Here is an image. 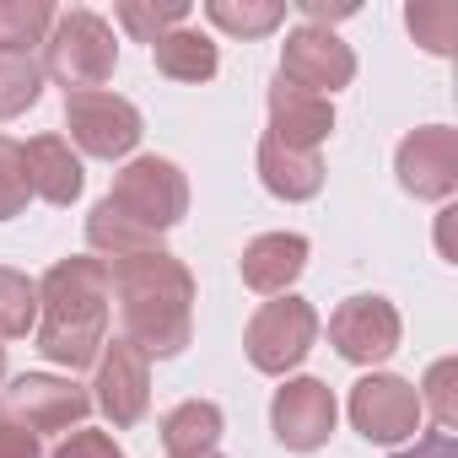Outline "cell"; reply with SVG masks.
<instances>
[{
    "label": "cell",
    "mask_w": 458,
    "mask_h": 458,
    "mask_svg": "<svg viewBox=\"0 0 458 458\" xmlns=\"http://www.w3.org/2000/svg\"><path fill=\"white\" fill-rule=\"evenodd\" d=\"M351 76H356V55L329 28L286 33V44H281V81H292V87H302L313 98H329V92L351 87Z\"/></svg>",
    "instance_id": "ba28073f"
},
{
    "label": "cell",
    "mask_w": 458,
    "mask_h": 458,
    "mask_svg": "<svg viewBox=\"0 0 458 458\" xmlns=\"http://www.w3.org/2000/svg\"><path fill=\"white\" fill-rule=\"evenodd\" d=\"M151 60H157V71L162 76H173V81H210L216 76V44L199 33V28H173L167 38H157L151 44Z\"/></svg>",
    "instance_id": "d6986e66"
},
{
    "label": "cell",
    "mask_w": 458,
    "mask_h": 458,
    "mask_svg": "<svg viewBox=\"0 0 458 458\" xmlns=\"http://www.w3.org/2000/svg\"><path fill=\"white\" fill-rule=\"evenodd\" d=\"M6 404L12 415L28 426V431H71L76 420H87L92 410V394L71 377H49V372H22L12 388H6Z\"/></svg>",
    "instance_id": "7c38bea8"
},
{
    "label": "cell",
    "mask_w": 458,
    "mask_h": 458,
    "mask_svg": "<svg viewBox=\"0 0 458 458\" xmlns=\"http://www.w3.org/2000/svg\"><path fill=\"white\" fill-rule=\"evenodd\" d=\"M0 458H44L38 431H28V426L12 415V404H6V399H0Z\"/></svg>",
    "instance_id": "83f0119b"
},
{
    "label": "cell",
    "mask_w": 458,
    "mask_h": 458,
    "mask_svg": "<svg viewBox=\"0 0 458 458\" xmlns=\"http://www.w3.org/2000/svg\"><path fill=\"white\" fill-rule=\"evenodd\" d=\"M108 292L119 297L124 340L146 361L151 356H178L189 345V335H194V281L167 249L108 259Z\"/></svg>",
    "instance_id": "6da1fadb"
},
{
    "label": "cell",
    "mask_w": 458,
    "mask_h": 458,
    "mask_svg": "<svg viewBox=\"0 0 458 458\" xmlns=\"http://www.w3.org/2000/svg\"><path fill=\"white\" fill-rule=\"evenodd\" d=\"M33 324H38V281L0 265V335L22 340Z\"/></svg>",
    "instance_id": "d4e9b609"
},
{
    "label": "cell",
    "mask_w": 458,
    "mask_h": 458,
    "mask_svg": "<svg viewBox=\"0 0 458 458\" xmlns=\"http://www.w3.org/2000/svg\"><path fill=\"white\" fill-rule=\"evenodd\" d=\"M394 173L404 183V194L415 199H447L458 189V130L447 124H426L410 130L394 151Z\"/></svg>",
    "instance_id": "9c48e42d"
},
{
    "label": "cell",
    "mask_w": 458,
    "mask_h": 458,
    "mask_svg": "<svg viewBox=\"0 0 458 458\" xmlns=\"http://www.w3.org/2000/svg\"><path fill=\"white\" fill-rule=\"evenodd\" d=\"M44 92V65L33 55H17V49H0V119H17L38 103Z\"/></svg>",
    "instance_id": "7402d4cb"
},
{
    "label": "cell",
    "mask_w": 458,
    "mask_h": 458,
    "mask_svg": "<svg viewBox=\"0 0 458 458\" xmlns=\"http://www.w3.org/2000/svg\"><path fill=\"white\" fill-rule=\"evenodd\" d=\"M22 162H28V189L38 194V199H49V205H71L76 194H81V157L71 151V140H60V135H38V140H28L22 146Z\"/></svg>",
    "instance_id": "2e32d148"
},
{
    "label": "cell",
    "mask_w": 458,
    "mask_h": 458,
    "mask_svg": "<svg viewBox=\"0 0 458 458\" xmlns=\"http://www.w3.org/2000/svg\"><path fill=\"white\" fill-rule=\"evenodd\" d=\"M420 404H431V415H437L442 431L458 426V361H453V356H442V361L426 372V394H420Z\"/></svg>",
    "instance_id": "4316f807"
},
{
    "label": "cell",
    "mask_w": 458,
    "mask_h": 458,
    "mask_svg": "<svg viewBox=\"0 0 458 458\" xmlns=\"http://www.w3.org/2000/svg\"><path fill=\"white\" fill-rule=\"evenodd\" d=\"M313 340H318V313L302 302V297H276V302H265L254 318H249V335H243V351H249V361L259 367V372H292L308 351H313Z\"/></svg>",
    "instance_id": "5b68a950"
},
{
    "label": "cell",
    "mask_w": 458,
    "mask_h": 458,
    "mask_svg": "<svg viewBox=\"0 0 458 458\" xmlns=\"http://www.w3.org/2000/svg\"><path fill=\"white\" fill-rule=\"evenodd\" d=\"M55 17H60V12L49 6V0H0V49L28 55L33 44L49 38Z\"/></svg>",
    "instance_id": "44dd1931"
},
{
    "label": "cell",
    "mask_w": 458,
    "mask_h": 458,
    "mask_svg": "<svg viewBox=\"0 0 458 458\" xmlns=\"http://www.w3.org/2000/svg\"><path fill=\"white\" fill-rule=\"evenodd\" d=\"M65 124H71V140L87 151V157H130L140 146V114L130 98H114V92H65Z\"/></svg>",
    "instance_id": "8992f818"
},
{
    "label": "cell",
    "mask_w": 458,
    "mask_h": 458,
    "mask_svg": "<svg viewBox=\"0 0 458 458\" xmlns=\"http://www.w3.org/2000/svg\"><path fill=\"white\" fill-rule=\"evenodd\" d=\"M55 458H124V453L114 447L108 431H71V437L55 447Z\"/></svg>",
    "instance_id": "f1b7e54d"
},
{
    "label": "cell",
    "mask_w": 458,
    "mask_h": 458,
    "mask_svg": "<svg viewBox=\"0 0 458 458\" xmlns=\"http://www.w3.org/2000/svg\"><path fill=\"white\" fill-rule=\"evenodd\" d=\"M119 65V44H114V28L76 6V12H60L49 38H44V71L65 87V92H98Z\"/></svg>",
    "instance_id": "277c9868"
},
{
    "label": "cell",
    "mask_w": 458,
    "mask_h": 458,
    "mask_svg": "<svg viewBox=\"0 0 458 458\" xmlns=\"http://www.w3.org/2000/svg\"><path fill=\"white\" fill-rule=\"evenodd\" d=\"M335 130V108L329 98H313L292 81H276L270 87V135L292 151H318Z\"/></svg>",
    "instance_id": "5bb4252c"
},
{
    "label": "cell",
    "mask_w": 458,
    "mask_h": 458,
    "mask_svg": "<svg viewBox=\"0 0 458 458\" xmlns=\"http://www.w3.org/2000/svg\"><path fill=\"white\" fill-rule=\"evenodd\" d=\"M335 415H340V410H335V394H329V383H318V377H292V383H281L276 399H270V431H276V442L292 447V453L324 447L329 431H335Z\"/></svg>",
    "instance_id": "30bf717a"
},
{
    "label": "cell",
    "mask_w": 458,
    "mask_h": 458,
    "mask_svg": "<svg viewBox=\"0 0 458 458\" xmlns=\"http://www.w3.org/2000/svg\"><path fill=\"white\" fill-rule=\"evenodd\" d=\"M308 270V238L297 233H265L243 249V286L265 297H286V286Z\"/></svg>",
    "instance_id": "9a60e30c"
},
{
    "label": "cell",
    "mask_w": 458,
    "mask_h": 458,
    "mask_svg": "<svg viewBox=\"0 0 458 458\" xmlns=\"http://www.w3.org/2000/svg\"><path fill=\"white\" fill-rule=\"evenodd\" d=\"M420 415H426L420 388H410V383L394 377V372H372V377H361V383L351 388V420H356V431H361L367 442L394 447V442L415 437Z\"/></svg>",
    "instance_id": "52a82bcc"
},
{
    "label": "cell",
    "mask_w": 458,
    "mask_h": 458,
    "mask_svg": "<svg viewBox=\"0 0 458 458\" xmlns=\"http://www.w3.org/2000/svg\"><path fill=\"white\" fill-rule=\"evenodd\" d=\"M114 17H119L140 44H157V38H167L173 28L189 22V6H183V0H119Z\"/></svg>",
    "instance_id": "cb8c5ba5"
},
{
    "label": "cell",
    "mask_w": 458,
    "mask_h": 458,
    "mask_svg": "<svg viewBox=\"0 0 458 458\" xmlns=\"http://www.w3.org/2000/svg\"><path fill=\"white\" fill-rule=\"evenodd\" d=\"M28 199H33V189H28V162H22V146L0 135V221L22 216V210H28Z\"/></svg>",
    "instance_id": "484cf974"
},
{
    "label": "cell",
    "mask_w": 458,
    "mask_h": 458,
    "mask_svg": "<svg viewBox=\"0 0 458 458\" xmlns=\"http://www.w3.org/2000/svg\"><path fill=\"white\" fill-rule=\"evenodd\" d=\"M92 404L114 420V426H135L146 415V399H151V372H146V356L130 345V340H114L103 345L98 356V383H92Z\"/></svg>",
    "instance_id": "4fadbf2b"
},
{
    "label": "cell",
    "mask_w": 458,
    "mask_h": 458,
    "mask_svg": "<svg viewBox=\"0 0 458 458\" xmlns=\"http://www.w3.org/2000/svg\"><path fill=\"white\" fill-rule=\"evenodd\" d=\"M329 340L345 361L356 367H377L399 351V313L388 297H351L335 308L329 318Z\"/></svg>",
    "instance_id": "8fae6325"
},
{
    "label": "cell",
    "mask_w": 458,
    "mask_h": 458,
    "mask_svg": "<svg viewBox=\"0 0 458 458\" xmlns=\"http://www.w3.org/2000/svg\"><path fill=\"white\" fill-rule=\"evenodd\" d=\"M404 28L431 55H453L458 49V6L453 0H415V6H404Z\"/></svg>",
    "instance_id": "603a6c76"
},
{
    "label": "cell",
    "mask_w": 458,
    "mask_h": 458,
    "mask_svg": "<svg viewBox=\"0 0 458 458\" xmlns=\"http://www.w3.org/2000/svg\"><path fill=\"white\" fill-rule=\"evenodd\" d=\"M205 458H216V453H205Z\"/></svg>",
    "instance_id": "d6a6232c"
},
{
    "label": "cell",
    "mask_w": 458,
    "mask_h": 458,
    "mask_svg": "<svg viewBox=\"0 0 458 458\" xmlns=\"http://www.w3.org/2000/svg\"><path fill=\"white\" fill-rule=\"evenodd\" d=\"M205 17L221 28V33H238V38H265L286 22V6L281 0H210Z\"/></svg>",
    "instance_id": "ffe728a7"
},
{
    "label": "cell",
    "mask_w": 458,
    "mask_h": 458,
    "mask_svg": "<svg viewBox=\"0 0 458 458\" xmlns=\"http://www.w3.org/2000/svg\"><path fill=\"white\" fill-rule=\"evenodd\" d=\"M0 372H6V345H0Z\"/></svg>",
    "instance_id": "1f68e13d"
},
{
    "label": "cell",
    "mask_w": 458,
    "mask_h": 458,
    "mask_svg": "<svg viewBox=\"0 0 458 458\" xmlns=\"http://www.w3.org/2000/svg\"><path fill=\"white\" fill-rule=\"evenodd\" d=\"M108 297L103 259H60L38 281V351L71 372L92 367L108 345Z\"/></svg>",
    "instance_id": "7a4b0ae2"
},
{
    "label": "cell",
    "mask_w": 458,
    "mask_h": 458,
    "mask_svg": "<svg viewBox=\"0 0 458 458\" xmlns=\"http://www.w3.org/2000/svg\"><path fill=\"white\" fill-rule=\"evenodd\" d=\"M221 442V410L210 399H189L162 420V447L167 458H205Z\"/></svg>",
    "instance_id": "ac0fdd59"
},
{
    "label": "cell",
    "mask_w": 458,
    "mask_h": 458,
    "mask_svg": "<svg viewBox=\"0 0 458 458\" xmlns=\"http://www.w3.org/2000/svg\"><path fill=\"white\" fill-rule=\"evenodd\" d=\"M259 178L276 199H313L324 189V162L318 151H292L276 135L259 140Z\"/></svg>",
    "instance_id": "e0dca14e"
},
{
    "label": "cell",
    "mask_w": 458,
    "mask_h": 458,
    "mask_svg": "<svg viewBox=\"0 0 458 458\" xmlns=\"http://www.w3.org/2000/svg\"><path fill=\"white\" fill-rule=\"evenodd\" d=\"M356 12V0H302V17H308V28H329V22H340V17H351Z\"/></svg>",
    "instance_id": "4dcf8cb0"
},
{
    "label": "cell",
    "mask_w": 458,
    "mask_h": 458,
    "mask_svg": "<svg viewBox=\"0 0 458 458\" xmlns=\"http://www.w3.org/2000/svg\"><path fill=\"white\" fill-rule=\"evenodd\" d=\"M394 458H458V442H453V431H431V437H420L415 447H404Z\"/></svg>",
    "instance_id": "f546056e"
},
{
    "label": "cell",
    "mask_w": 458,
    "mask_h": 458,
    "mask_svg": "<svg viewBox=\"0 0 458 458\" xmlns=\"http://www.w3.org/2000/svg\"><path fill=\"white\" fill-rule=\"evenodd\" d=\"M103 205L124 226H135V233L162 238L167 226H178L183 210H189V183H183L178 162H167V157H135V162H124V173L114 178V189L103 194Z\"/></svg>",
    "instance_id": "3957f363"
}]
</instances>
